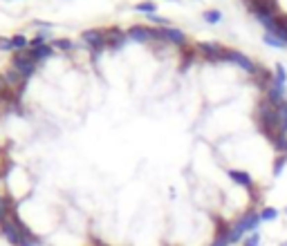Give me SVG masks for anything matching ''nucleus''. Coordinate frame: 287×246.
<instances>
[{
    "mask_svg": "<svg viewBox=\"0 0 287 246\" xmlns=\"http://www.w3.org/2000/svg\"><path fill=\"white\" fill-rule=\"evenodd\" d=\"M256 116H258L260 132H263L269 141H274L278 135H281V132H278V107H274L267 99H263V101L258 103Z\"/></svg>",
    "mask_w": 287,
    "mask_h": 246,
    "instance_id": "f257e3e1",
    "label": "nucleus"
},
{
    "mask_svg": "<svg viewBox=\"0 0 287 246\" xmlns=\"http://www.w3.org/2000/svg\"><path fill=\"white\" fill-rule=\"evenodd\" d=\"M258 224H260V211L245 212L243 217H240L236 224H231V228H229V244H238V242L243 240L245 233L256 231Z\"/></svg>",
    "mask_w": 287,
    "mask_h": 246,
    "instance_id": "f03ea898",
    "label": "nucleus"
},
{
    "mask_svg": "<svg viewBox=\"0 0 287 246\" xmlns=\"http://www.w3.org/2000/svg\"><path fill=\"white\" fill-rule=\"evenodd\" d=\"M222 61H224V63H234V65H238V68H240V70H245L247 74H258V65L253 63V61H249V58L245 56V54L236 52V49H227V47H224Z\"/></svg>",
    "mask_w": 287,
    "mask_h": 246,
    "instance_id": "7ed1b4c3",
    "label": "nucleus"
},
{
    "mask_svg": "<svg viewBox=\"0 0 287 246\" xmlns=\"http://www.w3.org/2000/svg\"><path fill=\"white\" fill-rule=\"evenodd\" d=\"M153 34H155V40H162V43H173V45H177V47H184V45H186L184 32L170 27V25L160 27V29H153Z\"/></svg>",
    "mask_w": 287,
    "mask_h": 246,
    "instance_id": "20e7f679",
    "label": "nucleus"
},
{
    "mask_svg": "<svg viewBox=\"0 0 287 246\" xmlns=\"http://www.w3.org/2000/svg\"><path fill=\"white\" fill-rule=\"evenodd\" d=\"M11 68H14L20 76L30 78L32 74H34V70H36V61L27 52H16L14 58H11Z\"/></svg>",
    "mask_w": 287,
    "mask_h": 246,
    "instance_id": "39448f33",
    "label": "nucleus"
},
{
    "mask_svg": "<svg viewBox=\"0 0 287 246\" xmlns=\"http://www.w3.org/2000/svg\"><path fill=\"white\" fill-rule=\"evenodd\" d=\"M81 40H83L85 45H88V47L92 49L94 54H97L101 47H106V45H108V40H106V32H101L99 27H94V29H85V32L81 34Z\"/></svg>",
    "mask_w": 287,
    "mask_h": 246,
    "instance_id": "423d86ee",
    "label": "nucleus"
},
{
    "mask_svg": "<svg viewBox=\"0 0 287 246\" xmlns=\"http://www.w3.org/2000/svg\"><path fill=\"white\" fill-rule=\"evenodd\" d=\"M126 36L130 40H135V43H148V40H155L153 29L151 27H144V25H132V27H128Z\"/></svg>",
    "mask_w": 287,
    "mask_h": 246,
    "instance_id": "0eeeda50",
    "label": "nucleus"
},
{
    "mask_svg": "<svg viewBox=\"0 0 287 246\" xmlns=\"http://www.w3.org/2000/svg\"><path fill=\"white\" fill-rule=\"evenodd\" d=\"M195 49H198L206 61H222V54H224V47L218 43H198Z\"/></svg>",
    "mask_w": 287,
    "mask_h": 246,
    "instance_id": "6e6552de",
    "label": "nucleus"
},
{
    "mask_svg": "<svg viewBox=\"0 0 287 246\" xmlns=\"http://www.w3.org/2000/svg\"><path fill=\"white\" fill-rule=\"evenodd\" d=\"M285 97H287V94H285V85H278V83H272V85L265 90V99H267L274 107H278L281 103H285L287 101Z\"/></svg>",
    "mask_w": 287,
    "mask_h": 246,
    "instance_id": "1a4fd4ad",
    "label": "nucleus"
},
{
    "mask_svg": "<svg viewBox=\"0 0 287 246\" xmlns=\"http://www.w3.org/2000/svg\"><path fill=\"white\" fill-rule=\"evenodd\" d=\"M227 175H229V179H231L234 183H238V186H243V188H247V190H251V193H253V179H251V175H249V173L231 168V170H227Z\"/></svg>",
    "mask_w": 287,
    "mask_h": 246,
    "instance_id": "9d476101",
    "label": "nucleus"
},
{
    "mask_svg": "<svg viewBox=\"0 0 287 246\" xmlns=\"http://www.w3.org/2000/svg\"><path fill=\"white\" fill-rule=\"evenodd\" d=\"M126 38H128V36L123 34L122 29H117V27H110L106 32V40H108V45H110V47H122V45L126 43Z\"/></svg>",
    "mask_w": 287,
    "mask_h": 246,
    "instance_id": "9b49d317",
    "label": "nucleus"
},
{
    "mask_svg": "<svg viewBox=\"0 0 287 246\" xmlns=\"http://www.w3.org/2000/svg\"><path fill=\"white\" fill-rule=\"evenodd\" d=\"M27 54H30V56L34 58L36 63H39V61H43V58H49V56H52V47H49L47 43H45V45H39V47H27Z\"/></svg>",
    "mask_w": 287,
    "mask_h": 246,
    "instance_id": "f8f14e48",
    "label": "nucleus"
},
{
    "mask_svg": "<svg viewBox=\"0 0 287 246\" xmlns=\"http://www.w3.org/2000/svg\"><path fill=\"white\" fill-rule=\"evenodd\" d=\"M229 228L231 226H227V224H220L218 226V231H215V237H213V242H211V246H231L229 244Z\"/></svg>",
    "mask_w": 287,
    "mask_h": 246,
    "instance_id": "ddd939ff",
    "label": "nucleus"
},
{
    "mask_svg": "<svg viewBox=\"0 0 287 246\" xmlns=\"http://www.w3.org/2000/svg\"><path fill=\"white\" fill-rule=\"evenodd\" d=\"M14 212V206H11V199L5 197V195H0V224L9 219V215Z\"/></svg>",
    "mask_w": 287,
    "mask_h": 246,
    "instance_id": "4468645a",
    "label": "nucleus"
},
{
    "mask_svg": "<svg viewBox=\"0 0 287 246\" xmlns=\"http://www.w3.org/2000/svg\"><path fill=\"white\" fill-rule=\"evenodd\" d=\"M278 132L287 135V101L278 105Z\"/></svg>",
    "mask_w": 287,
    "mask_h": 246,
    "instance_id": "2eb2a0df",
    "label": "nucleus"
},
{
    "mask_svg": "<svg viewBox=\"0 0 287 246\" xmlns=\"http://www.w3.org/2000/svg\"><path fill=\"white\" fill-rule=\"evenodd\" d=\"M258 83H260L263 90H267V87L274 83V76H269V72L265 68H258Z\"/></svg>",
    "mask_w": 287,
    "mask_h": 246,
    "instance_id": "dca6fc26",
    "label": "nucleus"
},
{
    "mask_svg": "<svg viewBox=\"0 0 287 246\" xmlns=\"http://www.w3.org/2000/svg\"><path fill=\"white\" fill-rule=\"evenodd\" d=\"M285 81H287L285 65H283V63H276V68H274V83H278V85H285Z\"/></svg>",
    "mask_w": 287,
    "mask_h": 246,
    "instance_id": "f3484780",
    "label": "nucleus"
},
{
    "mask_svg": "<svg viewBox=\"0 0 287 246\" xmlns=\"http://www.w3.org/2000/svg\"><path fill=\"white\" fill-rule=\"evenodd\" d=\"M278 217V211L272 206H265L260 208V222H274V219Z\"/></svg>",
    "mask_w": 287,
    "mask_h": 246,
    "instance_id": "a211bd4d",
    "label": "nucleus"
},
{
    "mask_svg": "<svg viewBox=\"0 0 287 246\" xmlns=\"http://www.w3.org/2000/svg\"><path fill=\"white\" fill-rule=\"evenodd\" d=\"M135 9L141 11V14L153 16V14H155V9H157V5L153 2V0H146V2H139V5H135Z\"/></svg>",
    "mask_w": 287,
    "mask_h": 246,
    "instance_id": "6ab92c4d",
    "label": "nucleus"
},
{
    "mask_svg": "<svg viewBox=\"0 0 287 246\" xmlns=\"http://www.w3.org/2000/svg\"><path fill=\"white\" fill-rule=\"evenodd\" d=\"M274 148H276V152H281V155H287V135H278L276 139L272 141Z\"/></svg>",
    "mask_w": 287,
    "mask_h": 246,
    "instance_id": "aec40b11",
    "label": "nucleus"
},
{
    "mask_svg": "<svg viewBox=\"0 0 287 246\" xmlns=\"http://www.w3.org/2000/svg\"><path fill=\"white\" fill-rule=\"evenodd\" d=\"M20 246H43V242H41V237H36L34 233H27V235H23V242H20Z\"/></svg>",
    "mask_w": 287,
    "mask_h": 246,
    "instance_id": "412c9836",
    "label": "nucleus"
},
{
    "mask_svg": "<svg viewBox=\"0 0 287 246\" xmlns=\"http://www.w3.org/2000/svg\"><path fill=\"white\" fill-rule=\"evenodd\" d=\"M11 45H14V49H27V45H30V40L25 38L23 34H16V36H11Z\"/></svg>",
    "mask_w": 287,
    "mask_h": 246,
    "instance_id": "4be33fe9",
    "label": "nucleus"
},
{
    "mask_svg": "<svg viewBox=\"0 0 287 246\" xmlns=\"http://www.w3.org/2000/svg\"><path fill=\"white\" fill-rule=\"evenodd\" d=\"M285 164H287V155H281V157H276V161H274V168H272V175H274V177H278V175L283 173V168H285Z\"/></svg>",
    "mask_w": 287,
    "mask_h": 246,
    "instance_id": "5701e85b",
    "label": "nucleus"
},
{
    "mask_svg": "<svg viewBox=\"0 0 287 246\" xmlns=\"http://www.w3.org/2000/svg\"><path fill=\"white\" fill-rule=\"evenodd\" d=\"M265 43L272 45V47H285L287 45L283 38H278V36H274V34H267V32H265Z\"/></svg>",
    "mask_w": 287,
    "mask_h": 246,
    "instance_id": "b1692460",
    "label": "nucleus"
},
{
    "mask_svg": "<svg viewBox=\"0 0 287 246\" xmlns=\"http://www.w3.org/2000/svg\"><path fill=\"white\" fill-rule=\"evenodd\" d=\"M205 20H206V23H211V25H215V23L222 20V14H220L218 9H209V11H205Z\"/></svg>",
    "mask_w": 287,
    "mask_h": 246,
    "instance_id": "393cba45",
    "label": "nucleus"
},
{
    "mask_svg": "<svg viewBox=\"0 0 287 246\" xmlns=\"http://www.w3.org/2000/svg\"><path fill=\"white\" fill-rule=\"evenodd\" d=\"M243 246H260V233H251L247 240H243Z\"/></svg>",
    "mask_w": 287,
    "mask_h": 246,
    "instance_id": "a878e982",
    "label": "nucleus"
},
{
    "mask_svg": "<svg viewBox=\"0 0 287 246\" xmlns=\"http://www.w3.org/2000/svg\"><path fill=\"white\" fill-rule=\"evenodd\" d=\"M54 47H59V49H63V52H68V49H72L74 45H72V40H68V38H59V40H54Z\"/></svg>",
    "mask_w": 287,
    "mask_h": 246,
    "instance_id": "bb28decb",
    "label": "nucleus"
},
{
    "mask_svg": "<svg viewBox=\"0 0 287 246\" xmlns=\"http://www.w3.org/2000/svg\"><path fill=\"white\" fill-rule=\"evenodd\" d=\"M0 52H14L11 38H7V36H0Z\"/></svg>",
    "mask_w": 287,
    "mask_h": 246,
    "instance_id": "cd10ccee",
    "label": "nucleus"
},
{
    "mask_svg": "<svg viewBox=\"0 0 287 246\" xmlns=\"http://www.w3.org/2000/svg\"><path fill=\"white\" fill-rule=\"evenodd\" d=\"M191 63H193V52L184 54V68H186V65H191Z\"/></svg>",
    "mask_w": 287,
    "mask_h": 246,
    "instance_id": "c85d7f7f",
    "label": "nucleus"
},
{
    "mask_svg": "<svg viewBox=\"0 0 287 246\" xmlns=\"http://www.w3.org/2000/svg\"><path fill=\"white\" fill-rule=\"evenodd\" d=\"M7 90V85H5V78L0 76V99H2V92Z\"/></svg>",
    "mask_w": 287,
    "mask_h": 246,
    "instance_id": "c756f323",
    "label": "nucleus"
},
{
    "mask_svg": "<svg viewBox=\"0 0 287 246\" xmlns=\"http://www.w3.org/2000/svg\"><path fill=\"white\" fill-rule=\"evenodd\" d=\"M281 246H287V240H285V242H283V244H281Z\"/></svg>",
    "mask_w": 287,
    "mask_h": 246,
    "instance_id": "7c9ffc66",
    "label": "nucleus"
},
{
    "mask_svg": "<svg viewBox=\"0 0 287 246\" xmlns=\"http://www.w3.org/2000/svg\"><path fill=\"white\" fill-rule=\"evenodd\" d=\"M285 215H287V208H285Z\"/></svg>",
    "mask_w": 287,
    "mask_h": 246,
    "instance_id": "2f4dec72",
    "label": "nucleus"
}]
</instances>
